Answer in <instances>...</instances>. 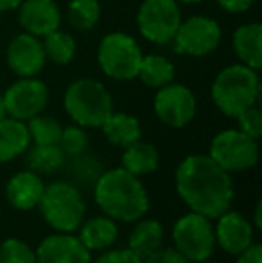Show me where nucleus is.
<instances>
[{"mask_svg": "<svg viewBox=\"0 0 262 263\" xmlns=\"http://www.w3.org/2000/svg\"><path fill=\"white\" fill-rule=\"evenodd\" d=\"M217 224L214 226L216 233V246H219L226 254L237 256L239 253L253 243V226L244 215L239 211L228 210L216 218Z\"/></svg>", "mask_w": 262, "mask_h": 263, "instance_id": "ddd939ff", "label": "nucleus"}, {"mask_svg": "<svg viewBox=\"0 0 262 263\" xmlns=\"http://www.w3.org/2000/svg\"><path fill=\"white\" fill-rule=\"evenodd\" d=\"M70 174L74 179H77V183L84 184H94L97 181V177L101 176V165L94 156H86L84 153L77 154V156H70Z\"/></svg>", "mask_w": 262, "mask_h": 263, "instance_id": "c756f323", "label": "nucleus"}, {"mask_svg": "<svg viewBox=\"0 0 262 263\" xmlns=\"http://www.w3.org/2000/svg\"><path fill=\"white\" fill-rule=\"evenodd\" d=\"M95 204L115 222H136L149 210V195L142 181L126 168L102 172L94 183Z\"/></svg>", "mask_w": 262, "mask_h": 263, "instance_id": "f03ea898", "label": "nucleus"}, {"mask_svg": "<svg viewBox=\"0 0 262 263\" xmlns=\"http://www.w3.org/2000/svg\"><path fill=\"white\" fill-rule=\"evenodd\" d=\"M176 2H185V4H196V2H201V0H176Z\"/></svg>", "mask_w": 262, "mask_h": 263, "instance_id": "ea45409f", "label": "nucleus"}, {"mask_svg": "<svg viewBox=\"0 0 262 263\" xmlns=\"http://www.w3.org/2000/svg\"><path fill=\"white\" fill-rule=\"evenodd\" d=\"M239 122V131H242L244 135L252 136V138L259 140L262 135V113L257 106H250L246 109H242L237 115Z\"/></svg>", "mask_w": 262, "mask_h": 263, "instance_id": "2f4dec72", "label": "nucleus"}, {"mask_svg": "<svg viewBox=\"0 0 262 263\" xmlns=\"http://www.w3.org/2000/svg\"><path fill=\"white\" fill-rule=\"evenodd\" d=\"M43 50H45V58L49 61L56 63V65H68L74 59L76 54V42L68 32H63L60 29L49 32L43 36Z\"/></svg>", "mask_w": 262, "mask_h": 263, "instance_id": "a878e982", "label": "nucleus"}, {"mask_svg": "<svg viewBox=\"0 0 262 263\" xmlns=\"http://www.w3.org/2000/svg\"><path fill=\"white\" fill-rule=\"evenodd\" d=\"M25 161L36 174H54L65 165L66 156L60 145H29Z\"/></svg>", "mask_w": 262, "mask_h": 263, "instance_id": "393cba45", "label": "nucleus"}, {"mask_svg": "<svg viewBox=\"0 0 262 263\" xmlns=\"http://www.w3.org/2000/svg\"><path fill=\"white\" fill-rule=\"evenodd\" d=\"M16 9L20 25L36 38L60 29L61 13L54 0H22Z\"/></svg>", "mask_w": 262, "mask_h": 263, "instance_id": "dca6fc26", "label": "nucleus"}, {"mask_svg": "<svg viewBox=\"0 0 262 263\" xmlns=\"http://www.w3.org/2000/svg\"><path fill=\"white\" fill-rule=\"evenodd\" d=\"M45 61L42 42L29 32L18 34L7 47V65L18 77H36L45 66Z\"/></svg>", "mask_w": 262, "mask_h": 263, "instance_id": "2eb2a0df", "label": "nucleus"}, {"mask_svg": "<svg viewBox=\"0 0 262 263\" xmlns=\"http://www.w3.org/2000/svg\"><path fill=\"white\" fill-rule=\"evenodd\" d=\"M172 42L178 54L201 58L217 49L221 42V27L212 18L190 16L180 24Z\"/></svg>", "mask_w": 262, "mask_h": 263, "instance_id": "9b49d317", "label": "nucleus"}, {"mask_svg": "<svg viewBox=\"0 0 262 263\" xmlns=\"http://www.w3.org/2000/svg\"><path fill=\"white\" fill-rule=\"evenodd\" d=\"M217 4L228 13H244L255 4V0H217Z\"/></svg>", "mask_w": 262, "mask_h": 263, "instance_id": "c9c22d12", "label": "nucleus"}, {"mask_svg": "<svg viewBox=\"0 0 262 263\" xmlns=\"http://www.w3.org/2000/svg\"><path fill=\"white\" fill-rule=\"evenodd\" d=\"M25 125H27L29 136H31V143H36V145H58L60 143L63 127L56 118L40 113L29 118Z\"/></svg>", "mask_w": 262, "mask_h": 263, "instance_id": "bb28decb", "label": "nucleus"}, {"mask_svg": "<svg viewBox=\"0 0 262 263\" xmlns=\"http://www.w3.org/2000/svg\"><path fill=\"white\" fill-rule=\"evenodd\" d=\"M154 113L165 125L182 129L189 125L196 115V97L183 84L169 83L158 88Z\"/></svg>", "mask_w": 262, "mask_h": 263, "instance_id": "f8f14e48", "label": "nucleus"}, {"mask_svg": "<svg viewBox=\"0 0 262 263\" xmlns=\"http://www.w3.org/2000/svg\"><path fill=\"white\" fill-rule=\"evenodd\" d=\"M164 243V226L156 218H138L128 238V249L140 260L158 251Z\"/></svg>", "mask_w": 262, "mask_h": 263, "instance_id": "6ab92c4d", "label": "nucleus"}, {"mask_svg": "<svg viewBox=\"0 0 262 263\" xmlns=\"http://www.w3.org/2000/svg\"><path fill=\"white\" fill-rule=\"evenodd\" d=\"M97 61L108 77L117 81H131L138 76L142 50L131 36L124 32H110L101 40Z\"/></svg>", "mask_w": 262, "mask_h": 263, "instance_id": "0eeeda50", "label": "nucleus"}, {"mask_svg": "<svg viewBox=\"0 0 262 263\" xmlns=\"http://www.w3.org/2000/svg\"><path fill=\"white\" fill-rule=\"evenodd\" d=\"M77 238L83 242V246L90 253L92 251H106L119 238V226L113 218L106 217V215L92 217L81 222Z\"/></svg>", "mask_w": 262, "mask_h": 263, "instance_id": "a211bd4d", "label": "nucleus"}, {"mask_svg": "<svg viewBox=\"0 0 262 263\" xmlns=\"http://www.w3.org/2000/svg\"><path fill=\"white\" fill-rule=\"evenodd\" d=\"M138 31L147 42L156 45L171 43L176 36L182 13L176 0H144L136 14Z\"/></svg>", "mask_w": 262, "mask_h": 263, "instance_id": "1a4fd4ad", "label": "nucleus"}, {"mask_svg": "<svg viewBox=\"0 0 262 263\" xmlns=\"http://www.w3.org/2000/svg\"><path fill=\"white\" fill-rule=\"evenodd\" d=\"M22 4V0H0V11H13Z\"/></svg>", "mask_w": 262, "mask_h": 263, "instance_id": "4c0bfd02", "label": "nucleus"}, {"mask_svg": "<svg viewBox=\"0 0 262 263\" xmlns=\"http://www.w3.org/2000/svg\"><path fill=\"white\" fill-rule=\"evenodd\" d=\"M43 190H45V183L40 177V174L32 170H22L7 181L4 194H6L7 202L14 210L29 211L38 206Z\"/></svg>", "mask_w": 262, "mask_h": 263, "instance_id": "f3484780", "label": "nucleus"}, {"mask_svg": "<svg viewBox=\"0 0 262 263\" xmlns=\"http://www.w3.org/2000/svg\"><path fill=\"white\" fill-rule=\"evenodd\" d=\"M101 18L99 0H70L68 22L76 31H90Z\"/></svg>", "mask_w": 262, "mask_h": 263, "instance_id": "cd10ccee", "label": "nucleus"}, {"mask_svg": "<svg viewBox=\"0 0 262 263\" xmlns=\"http://www.w3.org/2000/svg\"><path fill=\"white\" fill-rule=\"evenodd\" d=\"M262 201H257L255 204V210H253V226H255L257 229H262Z\"/></svg>", "mask_w": 262, "mask_h": 263, "instance_id": "e433bc0d", "label": "nucleus"}, {"mask_svg": "<svg viewBox=\"0 0 262 263\" xmlns=\"http://www.w3.org/2000/svg\"><path fill=\"white\" fill-rule=\"evenodd\" d=\"M0 263H38L36 251L20 238H7L0 243Z\"/></svg>", "mask_w": 262, "mask_h": 263, "instance_id": "c85d7f7f", "label": "nucleus"}, {"mask_svg": "<svg viewBox=\"0 0 262 263\" xmlns=\"http://www.w3.org/2000/svg\"><path fill=\"white\" fill-rule=\"evenodd\" d=\"M6 117V107H4V97H2V93H0V120Z\"/></svg>", "mask_w": 262, "mask_h": 263, "instance_id": "58836bf2", "label": "nucleus"}, {"mask_svg": "<svg viewBox=\"0 0 262 263\" xmlns=\"http://www.w3.org/2000/svg\"><path fill=\"white\" fill-rule=\"evenodd\" d=\"M212 101L217 109L235 118L242 109L255 106L260 95V81L257 70L246 65L226 66L217 73L212 84Z\"/></svg>", "mask_w": 262, "mask_h": 263, "instance_id": "7ed1b4c3", "label": "nucleus"}, {"mask_svg": "<svg viewBox=\"0 0 262 263\" xmlns=\"http://www.w3.org/2000/svg\"><path fill=\"white\" fill-rule=\"evenodd\" d=\"M174 249L182 253L190 263L210 260L216 251V233L208 217L190 213L180 217L172 226Z\"/></svg>", "mask_w": 262, "mask_h": 263, "instance_id": "423d86ee", "label": "nucleus"}, {"mask_svg": "<svg viewBox=\"0 0 262 263\" xmlns=\"http://www.w3.org/2000/svg\"><path fill=\"white\" fill-rule=\"evenodd\" d=\"M234 50L242 65L253 70L262 66V27L260 24L241 25L234 32Z\"/></svg>", "mask_w": 262, "mask_h": 263, "instance_id": "412c9836", "label": "nucleus"}, {"mask_svg": "<svg viewBox=\"0 0 262 263\" xmlns=\"http://www.w3.org/2000/svg\"><path fill=\"white\" fill-rule=\"evenodd\" d=\"M34 251L38 263H92V253L72 233L45 236Z\"/></svg>", "mask_w": 262, "mask_h": 263, "instance_id": "4468645a", "label": "nucleus"}, {"mask_svg": "<svg viewBox=\"0 0 262 263\" xmlns=\"http://www.w3.org/2000/svg\"><path fill=\"white\" fill-rule=\"evenodd\" d=\"M94 263H142V260L126 247V249H106Z\"/></svg>", "mask_w": 262, "mask_h": 263, "instance_id": "473e14b6", "label": "nucleus"}, {"mask_svg": "<svg viewBox=\"0 0 262 263\" xmlns=\"http://www.w3.org/2000/svg\"><path fill=\"white\" fill-rule=\"evenodd\" d=\"M235 263H262V246L260 243H252L246 247L242 253L237 254Z\"/></svg>", "mask_w": 262, "mask_h": 263, "instance_id": "f704fd0d", "label": "nucleus"}, {"mask_svg": "<svg viewBox=\"0 0 262 263\" xmlns=\"http://www.w3.org/2000/svg\"><path fill=\"white\" fill-rule=\"evenodd\" d=\"M142 263H190V261L182 253H178L174 247H160L153 254H149L146 260H142Z\"/></svg>", "mask_w": 262, "mask_h": 263, "instance_id": "72a5a7b5", "label": "nucleus"}, {"mask_svg": "<svg viewBox=\"0 0 262 263\" xmlns=\"http://www.w3.org/2000/svg\"><path fill=\"white\" fill-rule=\"evenodd\" d=\"M65 109L81 127H101L113 111L112 95L95 79H77L65 91Z\"/></svg>", "mask_w": 262, "mask_h": 263, "instance_id": "39448f33", "label": "nucleus"}, {"mask_svg": "<svg viewBox=\"0 0 262 263\" xmlns=\"http://www.w3.org/2000/svg\"><path fill=\"white\" fill-rule=\"evenodd\" d=\"M199 263H216V261H210V260H205V261H199Z\"/></svg>", "mask_w": 262, "mask_h": 263, "instance_id": "a19ab883", "label": "nucleus"}, {"mask_svg": "<svg viewBox=\"0 0 262 263\" xmlns=\"http://www.w3.org/2000/svg\"><path fill=\"white\" fill-rule=\"evenodd\" d=\"M29 145H31V136L25 122L6 115L0 120V165L16 159L27 151Z\"/></svg>", "mask_w": 262, "mask_h": 263, "instance_id": "aec40b11", "label": "nucleus"}, {"mask_svg": "<svg viewBox=\"0 0 262 263\" xmlns=\"http://www.w3.org/2000/svg\"><path fill=\"white\" fill-rule=\"evenodd\" d=\"M101 129L112 145L123 147V149L135 143L142 136L140 122L128 113H115V111H112V115L106 118L104 124L101 125Z\"/></svg>", "mask_w": 262, "mask_h": 263, "instance_id": "4be33fe9", "label": "nucleus"}, {"mask_svg": "<svg viewBox=\"0 0 262 263\" xmlns=\"http://www.w3.org/2000/svg\"><path fill=\"white\" fill-rule=\"evenodd\" d=\"M176 192L185 206L210 220L228 211L234 204V183L210 156H187L176 168Z\"/></svg>", "mask_w": 262, "mask_h": 263, "instance_id": "f257e3e1", "label": "nucleus"}, {"mask_svg": "<svg viewBox=\"0 0 262 263\" xmlns=\"http://www.w3.org/2000/svg\"><path fill=\"white\" fill-rule=\"evenodd\" d=\"M58 145L65 153V156H77L88 149V133L81 125H68L61 131V138Z\"/></svg>", "mask_w": 262, "mask_h": 263, "instance_id": "7c9ffc66", "label": "nucleus"}, {"mask_svg": "<svg viewBox=\"0 0 262 263\" xmlns=\"http://www.w3.org/2000/svg\"><path fill=\"white\" fill-rule=\"evenodd\" d=\"M136 77L149 88H162L165 84L172 83V79H174V65L167 61L164 55H142Z\"/></svg>", "mask_w": 262, "mask_h": 263, "instance_id": "b1692460", "label": "nucleus"}, {"mask_svg": "<svg viewBox=\"0 0 262 263\" xmlns=\"http://www.w3.org/2000/svg\"><path fill=\"white\" fill-rule=\"evenodd\" d=\"M38 208L43 220L56 233L77 231L86 213V204L79 188L70 181H53L45 184Z\"/></svg>", "mask_w": 262, "mask_h": 263, "instance_id": "20e7f679", "label": "nucleus"}, {"mask_svg": "<svg viewBox=\"0 0 262 263\" xmlns=\"http://www.w3.org/2000/svg\"><path fill=\"white\" fill-rule=\"evenodd\" d=\"M160 165V154L153 143L136 140L135 143L128 145L123 154V168L131 172L133 176H147L153 174Z\"/></svg>", "mask_w": 262, "mask_h": 263, "instance_id": "5701e85b", "label": "nucleus"}, {"mask_svg": "<svg viewBox=\"0 0 262 263\" xmlns=\"http://www.w3.org/2000/svg\"><path fill=\"white\" fill-rule=\"evenodd\" d=\"M208 156L228 174L246 172L259 161V143L239 129H224L214 136Z\"/></svg>", "mask_w": 262, "mask_h": 263, "instance_id": "6e6552de", "label": "nucleus"}, {"mask_svg": "<svg viewBox=\"0 0 262 263\" xmlns=\"http://www.w3.org/2000/svg\"><path fill=\"white\" fill-rule=\"evenodd\" d=\"M6 115L16 120L27 122L29 118L43 113L49 102V88L36 77H20L2 95Z\"/></svg>", "mask_w": 262, "mask_h": 263, "instance_id": "9d476101", "label": "nucleus"}]
</instances>
